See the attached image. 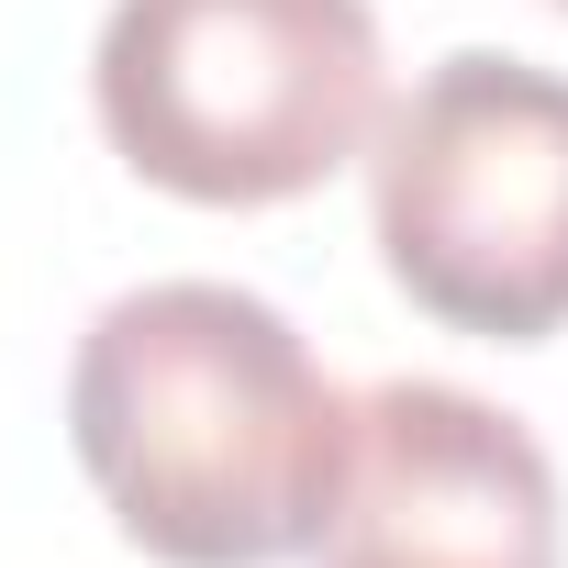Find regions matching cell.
Segmentation results:
<instances>
[{
	"label": "cell",
	"instance_id": "obj_4",
	"mask_svg": "<svg viewBox=\"0 0 568 568\" xmlns=\"http://www.w3.org/2000/svg\"><path fill=\"white\" fill-rule=\"evenodd\" d=\"M313 568H568L557 468L501 402L457 379H379L346 413Z\"/></svg>",
	"mask_w": 568,
	"mask_h": 568
},
{
	"label": "cell",
	"instance_id": "obj_2",
	"mask_svg": "<svg viewBox=\"0 0 568 568\" xmlns=\"http://www.w3.org/2000/svg\"><path fill=\"white\" fill-rule=\"evenodd\" d=\"M101 134L201 212H267L368 156L390 57L368 0H112L90 57Z\"/></svg>",
	"mask_w": 568,
	"mask_h": 568
},
{
	"label": "cell",
	"instance_id": "obj_3",
	"mask_svg": "<svg viewBox=\"0 0 568 568\" xmlns=\"http://www.w3.org/2000/svg\"><path fill=\"white\" fill-rule=\"evenodd\" d=\"M368 223L402 302L479 346L568 324V79L457 45L368 134Z\"/></svg>",
	"mask_w": 568,
	"mask_h": 568
},
{
	"label": "cell",
	"instance_id": "obj_5",
	"mask_svg": "<svg viewBox=\"0 0 568 568\" xmlns=\"http://www.w3.org/2000/svg\"><path fill=\"white\" fill-rule=\"evenodd\" d=\"M546 12H568V0H546Z\"/></svg>",
	"mask_w": 568,
	"mask_h": 568
},
{
	"label": "cell",
	"instance_id": "obj_1",
	"mask_svg": "<svg viewBox=\"0 0 568 568\" xmlns=\"http://www.w3.org/2000/svg\"><path fill=\"white\" fill-rule=\"evenodd\" d=\"M346 413L302 324L234 278H145L68 368V446L156 568L313 557Z\"/></svg>",
	"mask_w": 568,
	"mask_h": 568
}]
</instances>
